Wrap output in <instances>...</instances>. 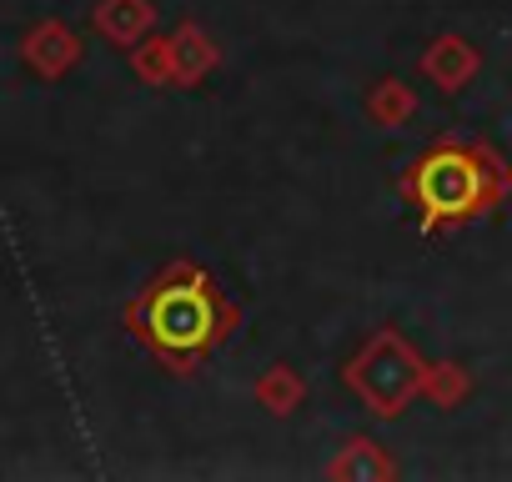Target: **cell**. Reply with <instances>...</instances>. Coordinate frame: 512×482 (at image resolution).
I'll list each match as a JSON object with an SVG mask.
<instances>
[{
    "label": "cell",
    "instance_id": "12",
    "mask_svg": "<svg viewBox=\"0 0 512 482\" xmlns=\"http://www.w3.org/2000/svg\"><path fill=\"white\" fill-rule=\"evenodd\" d=\"M131 76L141 81V86H151V91H171V51H166V36H146V41H136L131 51Z\"/></svg>",
    "mask_w": 512,
    "mask_h": 482
},
{
    "label": "cell",
    "instance_id": "9",
    "mask_svg": "<svg viewBox=\"0 0 512 482\" xmlns=\"http://www.w3.org/2000/svg\"><path fill=\"white\" fill-rule=\"evenodd\" d=\"M251 392H256V407L272 412V417H292L307 402V382H302V372L292 362H272L262 377H256Z\"/></svg>",
    "mask_w": 512,
    "mask_h": 482
},
{
    "label": "cell",
    "instance_id": "7",
    "mask_svg": "<svg viewBox=\"0 0 512 482\" xmlns=\"http://www.w3.org/2000/svg\"><path fill=\"white\" fill-rule=\"evenodd\" d=\"M91 31L106 46L131 51L136 41H146L156 31V6L151 0H96L91 6Z\"/></svg>",
    "mask_w": 512,
    "mask_h": 482
},
{
    "label": "cell",
    "instance_id": "11",
    "mask_svg": "<svg viewBox=\"0 0 512 482\" xmlns=\"http://www.w3.org/2000/svg\"><path fill=\"white\" fill-rule=\"evenodd\" d=\"M472 387H477V377H472L467 362H457V357L427 362V372H422V397H427L432 407H442V412H457V407L472 397Z\"/></svg>",
    "mask_w": 512,
    "mask_h": 482
},
{
    "label": "cell",
    "instance_id": "2",
    "mask_svg": "<svg viewBox=\"0 0 512 482\" xmlns=\"http://www.w3.org/2000/svg\"><path fill=\"white\" fill-rule=\"evenodd\" d=\"M397 196L412 206L417 231L442 241L472 221H487L512 196V161L477 136H437L397 171Z\"/></svg>",
    "mask_w": 512,
    "mask_h": 482
},
{
    "label": "cell",
    "instance_id": "6",
    "mask_svg": "<svg viewBox=\"0 0 512 482\" xmlns=\"http://www.w3.org/2000/svg\"><path fill=\"white\" fill-rule=\"evenodd\" d=\"M166 51H171V91H196V86L221 66V46H216L196 21H181V26L166 36Z\"/></svg>",
    "mask_w": 512,
    "mask_h": 482
},
{
    "label": "cell",
    "instance_id": "3",
    "mask_svg": "<svg viewBox=\"0 0 512 482\" xmlns=\"http://www.w3.org/2000/svg\"><path fill=\"white\" fill-rule=\"evenodd\" d=\"M422 372H427V357L407 342V332L377 327V332L342 362V387H347L377 422H397V417L422 397Z\"/></svg>",
    "mask_w": 512,
    "mask_h": 482
},
{
    "label": "cell",
    "instance_id": "4",
    "mask_svg": "<svg viewBox=\"0 0 512 482\" xmlns=\"http://www.w3.org/2000/svg\"><path fill=\"white\" fill-rule=\"evenodd\" d=\"M81 56H86L81 36H76L66 21H56V16L36 21V26L21 36V61H26V71L41 76V81H61V76H71V71L81 66Z\"/></svg>",
    "mask_w": 512,
    "mask_h": 482
},
{
    "label": "cell",
    "instance_id": "5",
    "mask_svg": "<svg viewBox=\"0 0 512 482\" xmlns=\"http://www.w3.org/2000/svg\"><path fill=\"white\" fill-rule=\"evenodd\" d=\"M417 71H422V81H432L442 96H462V91L477 81V71H482V51H477L467 36L442 31V36H432L427 51L417 56Z\"/></svg>",
    "mask_w": 512,
    "mask_h": 482
},
{
    "label": "cell",
    "instance_id": "8",
    "mask_svg": "<svg viewBox=\"0 0 512 482\" xmlns=\"http://www.w3.org/2000/svg\"><path fill=\"white\" fill-rule=\"evenodd\" d=\"M402 467H397V457L377 442V437H367V432H352L342 447H337V457L327 462V477L332 482H387V477H397Z\"/></svg>",
    "mask_w": 512,
    "mask_h": 482
},
{
    "label": "cell",
    "instance_id": "10",
    "mask_svg": "<svg viewBox=\"0 0 512 482\" xmlns=\"http://www.w3.org/2000/svg\"><path fill=\"white\" fill-rule=\"evenodd\" d=\"M367 121L372 126H407L412 116H417V91L402 81V76H377L372 86H367Z\"/></svg>",
    "mask_w": 512,
    "mask_h": 482
},
{
    "label": "cell",
    "instance_id": "1",
    "mask_svg": "<svg viewBox=\"0 0 512 482\" xmlns=\"http://www.w3.org/2000/svg\"><path fill=\"white\" fill-rule=\"evenodd\" d=\"M126 337L171 377L201 372L241 327L236 297L191 257H171L121 312Z\"/></svg>",
    "mask_w": 512,
    "mask_h": 482
}]
</instances>
